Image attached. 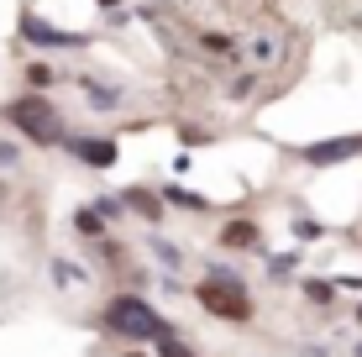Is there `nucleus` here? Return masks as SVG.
I'll return each instance as SVG.
<instances>
[{
	"instance_id": "f257e3e1",
	"label": "nucleus",
	"mask_w": 362,
	"mask_h": 357,
	"mask_svg": "<svg viewBox=\"0 0 362 357\" xmlns=\"http://www.w3.org/2000/svg\"><path fill=\"white\" fill-rule=\"evenodd\" d=\"M105 326L116 331V336H132V341H163V336H173V326L147 300H136V294H116V300L105 305Z\"/></svg>"
},
{
	"instance_id": "f03ea898",
	"label": "nucleus",
	"mask_w": 362,
	"mask_h": 357,
	"mask_svg": "<svg viewBox=\"0 0 362 357\" xmlns=\"http://www.w3.org/2000/svg\"><path fill=\"white\" fill-rule=\"evenodd\" d=\"M194 294H199V305H205L210 315H221V321H247V315H252L247 284H242L236 274H210Z\"/></svg>"
},
{
	"instance_id": "7ed1b4c3",
	"label": "nucleus",
	"mask_w": 362,
	"mask_h": 357,
	"mask_svg": "<svg viewBox=\"0 0 362 357\" xmlns=\"http://www.w3.org/2000/svg\"><path fill=\"white\" fill-rule=\"evenodd\" d=\"M6 116H11V127H16L21 137H32V142H64V131H58V110L47 105L42 95H21V100H11Z\"/></svg>"
},
{
	"instance_id": "20e7f679",
	"label": "nucleus",
	"mask_w": 362,
	"mask_h": 357,
	"mask_svg": "<svg viewBox=\"0 0 362 357\" xmlns=\"http://www.w3.org/2000/svg\"><path fill=\"white\" fill-rule=\"evenodd\" d=\"M362 153V137H331V142H310L305 147V158L315 168H326V163H341V158H357Z\"/></svg>"
},
{
	"instance_id": "39448f33",
	"label": "nucleus",
	"mask_w": 362,
	"mask_h": 357,
	"mask_svg": "<svg viewBox=\"0 0 362 357\" xmlns=\"http://www.w3.org/2000/svg\"><path fill=\"white\" fill-rule=\"evenodd\" d=\"M21 37H32V42H42V47H79L84 42L79 32H58V27H47L42 16H21Z\"/></svg>"
},
{
	"instance_id": "423d86ee",
	"label": "nucleus",
	"mask_w": 362,
	"mask_h": 357,
	"mask_svg": "<svg viewBox=\"0 0 362 357\" xmlns=\"http://www.w3.org/2000/svg\"><path fill=\"white\" fill-rule=\"evenodd\" d=\"M69 153L84 158L90 168H110L116 163V142H105V137H69Z\"/></svg>"
},
{
	"instance_id": "0eeeda50",
	"label": "nucleus",
	"mask_w": 362,
	"mask_h": 357,
	"mask_svg": "<svg viewBox=\"0 0 362 357\" xmlns=\"http://www.w3.org/2000/svg\"><path fill=\"white\" fill-rule=\"evenodd\" d=\"M221 242H226V247H257V226L252 221H226Z\"/></svg>"
},
{
	"instance_id": "6e6552de",
	"label": "nucleus",
	"mask_w": 362,
	"mask_h": 357,
	"mask_svg": "<svg viewBox=\"0 0 362 357\" xmlns=\"http://www.w3.org/2000/svg\"><path fill=\"white\" fill-rule=\"evenodd\" d=\"M127 205H136V216H147V221L163 216L158 211V194H147V189H127Z\"/></svg>"
},
{
	"instance_id": "1a4fd4ad",
	"label": "nucleus",
	"mask_w": 362,
	"mask_h": 357,
	"mask_svg": "<svg viewBox=\"0 0 362 357\" xmlns=\"http://www.w3.org/2000/svg\"><path fill=\"white\" fill-rule=\"evenodd\" d=\"M153 347H158V357H194L179 336H163V341H153Z\"/></svg>"
},
{
	"instance_id": "9d476101",
	"label": "nucleus",
	"mask_w": 362,
	"mask_h": 357,
	"mask_svg": "<svg viewBox=\"0 0 362 357\" xmlns=\"http://www.w3.org/2000/svg\"><path fill=\"white\" fill-rule=\"evenodd\" d=\"M199 42H205L210 53H231V37H221V32H205V37H199Z\"/></svg>"
},
{
	"instance_id": "9b49d317",
	"label": "nucleus",
	"mask_w": 362,
	"mask_h": 357,
	"mask_svg": "<svg viewBox=\"0 0 362 357\" xmlns=\"http://www.w3.org/2000/svg\"><path fill=\"white\" fill-rule=\"evenodd\" d=\"M168 200L173 205H189V211H205V200H199V194H184V189H168Z\"/></svg>"
},
{
	"instance_id": "f8f14e48",
	"label": "nucleus",
	"mask_w": 362,
	"mask_h": 357,
	"mask_svg": "<svg viewBox=\"0 0 362 357\" xmlns=\"http://www.w3.org/2000/svg\"><path fill=\"white\" fill-rule=\"evenodd\" d=\"M27 79H32V84H37V90H42V84H53V74H47V69H42V64H32V69H27Z\"/></svg>"
},
{
	"instance_id": "ddd939ff",
	"label": "nucleus",
	"mask_w": 362,
	"mask_h": 357,
	"mask_svg": "<svg viewBox=\"0 0 362 357\" xmlns=\"http://www.w3.org/2000/svg\"><path fill=\"white\" fill-rule=\"evenodd\" d=\"M252 84H257V79H252V74H242V79H236V84H231V95H236V100H242V95H252Z\"/></svg>"
},
{
	"instance_id": "4468645a",
	"label": "nucleus",
	"mask_w": 362,
	"mask_h": 357,
	"mask_svg": "<svg viewBox=\"0 0 362 357\" xmlns=\"http://www.w3.org/2000/svg\"><path fill=\"white\" fill-rule=\"evenodd\" d=\"M100 6H121V0H100Z\"/></svg>"
},
{
	"instance_id": "2eb2a0df",
	"label": "nucleus",
	"mask_w": 362,
	"mask_h": 357,
	"mask_svg": "<svg viewBox=\"0 0 362 357\" xmlns=\"http://www.w3.org/2000/svg\"><path fill=\"white\" fill-rule=\"evenodd\" d=\"M357 321H362V305H357Z\"/></svg>"
},
{
	"instance_id": "dca6fc26",
	"label": "nucleus",
	"mask_w": 362,
	"mask_h": 357,
	"mask_svg": "<svg viewBox=\"0 0 362 357\" xmlns=\"http://www.w3.org/2000/svg\"><path fill=\"white\" fill-rule=\"evenodd\" d=\"M127 357H142V352H127Z\"/></svg>"
}]
</instances>
